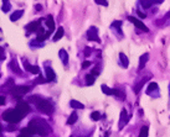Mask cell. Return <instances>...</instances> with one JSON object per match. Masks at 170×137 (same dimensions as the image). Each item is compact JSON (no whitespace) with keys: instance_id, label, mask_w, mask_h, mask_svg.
Segmentation results:
<instances>
[{"instance_id":"obj_1","label":"cell","mask_w":170,"mask_h":137,"mask_svg":"<svg viewBox=\"0 0 170 137\" xmlns=\"http://www.w3.org/2000/svg\"><path fill=\"white\" fill-rule=\"evenodd\" d=\"M29 127L34 131V134L39 135H47L50 132V127L45 121L40 120V119H34L29 122Z\"/></svg>"},{"instance_id":"obj_2","label":"cell","mask_w":170,"mask_h":137,"mask_svg":"<svg viewBox=\"0 0 170 137\" xmlns=\"http://www.w3.org/2000/svg\"><path fill=\"white\" fill-rule=\"evenodd\" d=\"M33 100L35 101L36 106H37V109H39L41 112L46 114V115H50V114L53 112V105L50 103L49 100H46V99H39V98H34Z\"/></svg>"},{"instance_id":"obj_3","label":"cell","mask_w":170,"mask_h":137,"mask_svg":"<svg viewBox=\"0 0 170 137\" xmlns=\"http://www.w3.org/2000/svg\"><path fill=\"white\" fill-rule=\"evenodd\" d=\"M3 117H4V120L8 121V122H11V124H17V122H19L21 119L24 117V115L20 114L15 109V110H8V111H5V112H4V115H3Z\"/></svg>"},{"instance_id":"obj_4","label":"cell","mask_w":170,"mask_h":137,"mask_svg":"<svg viewBox=\"0 0 170 137\" xmlns=\"http://www.w3.org/2000/svg\"><path fill=\"white\" fill-rule=\"evenodd\" d=\"M29 90H30L29 86H25V85L22 86V85H20V86H15V88H12V89H11V94L15 95L16 98H20L21 95L26 94Z\"/></svg>"},{"instance_id":"obj_5","label":"cell","mask_w":170,"mask_h":137,"mask_svg":"<svg viewBox=\"0 0 170 137\" xmlns=\"http://www.w3.org/2000/svg\"><path fill=\"white\" fill-rule=\"evenodd\" d=\"M87 36H88V40L90 41H94V42H101L99 40V36H98V30L97 27H91L87 32Z\"/></svg>"},{"instance_id":"obj_6","label":"cell","mask_w":170,"mask_h":137,"mask_svg":"<svg viewBox=\"0 0 170 137\" xmlns=\"http://www.w3.org/2000/svg\"><path fill=\"white\" fill-rule=\"evenodd\" d=\"M16 110L25 116L26 114L30 111V106L25 101H19V103H17V105H16Z\"/></svg>"},{"instance_id":"obj_7","label":"cell","mask_w":170,"mask_h":137,"mask_svg":"<svg viewBox=\"0 0 170 137\" xmlns=\"http://www.w3.org/2000/svg\"><path fill=\"white\" fill-rule=\"evenodd\" d=\"M128 20H129L130 22H133V24H134L137 27H138V29H140L142 31H144V32H148V27H146L144 24H143V22H142L140 20H138V19H135V17H133V16H129V17H128Z\"/></svg>"},{"instance_id":"obj_8","label":"cell","mask_w":170,"mask_h":137,"mask_svg":"<svg viewBox=\"0 0 170 137\" xmlns=\"http://www.w3.org/2000/svg\"><path fill=\"white\" fill-rule=\"evenodd\" d=\"M40 25H41V21H40V20L34 21V22H31V24H29V25L26 26L27 34H30V32H35V31L40 30Z\"/></svg>"},{"instance_id":"obj_9","label":"cell","mask_w":170,"mask_h":137,"mask_svg":"<svg viewBox=\"0 0 170 137\" xmlns=\"http://www.w3.org/2000/svg\"><path fill=\"white\" fill-rule=\"evenodd\" d=\"M102 91L104 94H107V95H118V97H122V94L119 93L118 90H116V89H111V88H108L107 85H102Z\"/></svg>"},{"instance_id":"obj_10","label":"cell","mask_w":170,"mask_h":137,"mask_svg":"<svg viewBox=\"0 0 170 137\" xmlns=\"http://www.w3.org/2000/svg\"><path fill=\"white\" fill-rule=\"evenodd\" d=\"M45 72H46V82H52V80L56 79V75H55L52 68L46 67L45 68Z\"/></svg>"},{"instance_id":"obj_11","label":"cell","mask_w":170,"mask_h":137,"mask_svg":"<svg viewBox=\"0 0 170 137\" xmlns=\"http://www.w3.org/2000/svg\"><path fill=\"white\" fill-rule=\"evenodd\" d=\"M128 120H129V119H128L127 111H126V110H122V112H121V121H119V127L122 129L123 126H126V124L128 122Z\"/></svg>"},{"instance_id":"obj_12","label":"cell","mask_w":170,"mask_h":137,"mask_svg":"<svg viewBox=\"0 0 170 137\" xmlns=\"http://www.w3.org/2000/svg\"><path fill=\"white\" fill-rule=\"evenodd\" d=\"M25 69H26L27 72H30V73H34V74H40L39 67H36V66H30L27 62H25Z\"/></svg>"},{"instance_id":"obj_13","label":"cell","mask_w":170,"mask_h":137,"mask_svg":"<svg viewBox=\"0 0 170 137\" xmlns=\"http://www.w3.org/2000/svg\"><path fill=\"white\" fill-rule=\"evenodd\" d=\"M22 14H24V10H16V11H14V12L11 14V16H10V20H11V21L19 20L20 17L22 16Z\"/></svg>"},{"instance_id":"obj_14","label":"cell","mask_w":170,"mask_h":137,"mask_svg":"<svg viewBox=\"0 0 170 137\" xmlns=\"http://www.w3.org/2000/svg\"><path fill=\"white\" fill-rule=\"evenodd\" d=\"M63 35H65V30H63V27H58L57 31H56V34H55V36H53V41L56 42V41H58Z\"/></svg>"},{"instance_id":"obj_15","label":"cell","mask_w":170,"mask_h":137,"mask_svg":"<svg viewBox=\"0 0 170 137\" xmlns=\"http://www.w3.org/2000/svg\"><path fill=\"white\" fill-rule=\"evenodd\" d=\"M46 25H47L49 30L51 31V32L55 30V22H53V19H52V16H51V15H49V16H47V19H46Z\"/></svg>"},{"instance_id":"obj_16","label":"cell","mask_w":170,"mask_h":137,"mask_svg":"<svg viewBox=\"0 0 170 137\" xmlns=\"http://www.w3.org/2000/svg\"><path fill=\"white\" fill-rule=\"evenodd\" d=\"M148 58H149V54H148V53H144L143 56L140 57V62H139V69H143V68H144L145 63L148 62Z\"/></svg>"},{"instance_id":"obj_17","label":"cell","mask_w":170,"mask_h":137,"mask_svg":"<svg viewBox=\"0 0 170 137\" xmlns=\"http://www.w3.org/2000/svg\"><path fill=\"white\" fill-rule=\"evenodd\" d=\"M60 57H61V61L63 62V64H67L68 63V54H67V52L65 51V49H61V51H60Z\"/></svg>"},{"instance_id":"obj_18","label":"cell","mask_w":170,"mask_h":137,"mask_svg":"<svg viewBox=\"0 0 170 137\" xmlns=\"http://www.w3.org/2000/svg\"><path fill=\"white\" fill-rule=\"evenodd\" d=\"M119 58H121V63H122V66L124 67V68H127L128 64H129V61H128L127 56H126L124 53H119Z\"/></svg>"},{"instance_id":"obj_19","label":"cell","mask_w":170,"mask_h":137,"mask_svg":"<svg viewBox=\"0 0 170 137\" xmlns=\"http://www.w3.org/2000/svg\"><path fill=\"white\" fill-rule=\"evenodd\" d=\"M70 105L73 109H85V105L82 103H80V101H77V100H71Z\"/></svg>"},{"instance_id":"obj_20","label":"cell","mask_w":170,"mask_h":137,"mask_svg":"<svg viewBox=\"0 0 170 137\" xmlns=\"http://www.w3.org/2000/svg\"><path fill=\"white\" fill-rule=\"evenodd\" d=\"M20 135H21V136H33V135H34V131L31 130L29 126H27L26 129H22V130H21Z\"/></svg>"},{"instance_id":"obj_21","label":"cell","mask_w":170,"mask_h":137,"mask_svg":"<svg viewBox=\"0 0 170 137\" xmlns=\"http://www.w3.org/2000/svg\"><path fill=\"white\" fill-rule=\"evenodd\" d=\"M76 121H77V114H76V112H72L71 116L68 117V120H67V124H68V125H73Z\"/></svg>"},{"instance_id":"obj_22","label":"cell","mask_w":170,"mask_h":137,"mask_svg":"<svg viewBox=\"0 0 170 137\" xmlns=\"http://www.w3.org/2000/svg\"><path fill=\"white\" fill-rule=\"evenodd\" d=\"M86 84L87 85H92V84H93L94 83V75L93 74H88V75H87L86 77Z\"/></svg>"},{"instance_id":"obj_23","label":"cell","mask_w":170,"mask_h":137,"mask_svg":"<svg viewBox=\"0 0 170 137\" xmlns=\"http://www.w3.org/2000/svg\"><path fill=\"white\" fill-rule=\"evenodd\" d=\"M11 68H12V71L15 72L16 74H21V71H20V68L17 67L16 61H12V62H11Z\"/></svg>"},{"instance_id":"obj_24","label":"cell","mask_w":170,"mask_h":137,"mask_svg":"<svg viewBox=\"0 0 170 137\" xmlns=\"http://www.w3.org/2000/svg\"><path fill=\"white\" fill-rule=\"evenodd\" d=\"M91 119H92L93 121H98L99 119H101V114H99L98 111H93V112L91 114Z\"/></svg>"},{"instance_id":"obj_25","label":"cell","mask_w":170,"mask_h":137,"mask_svg":"<svg viewBox=\"0 0 170 137\" xmlns=\"http://www.w3.org/2000/svg\"><path fill=\"white\" fill-rule=\"evenodd\" d=\"M3 11L4 12H8L9 10H10V4H9V1L8 0H3Z\"/></svg>"},{"instance_id":"obj_26","label":"cell","mask_w":170,"mask_h":137,"mask_svg":"<svg viewBox=\"0 0 170 137\" xmlns=\"http://www.w3.org/2000/svg\"><path fill=\"white\" fill-rule=\"evenodd\" d=\"M140 137H144V136H148V127L144 126V127H142V130H140V134H139Z\"/></svg>"},{"instance_id":"obj_27","label":"cell","mask_w":170,"mask_h":137,"mask_svg":"<svg viewBox=\"0 0 170 137\" xmlns=\"http://www.w3.org/2000/svg\"><path fill=\"white\" fill-rule=\"evenodd\" d=\"M148 89H149V90H148V94L150 93L151 90H157V89H158V85H157V83H150Z\"/></svg>"},{"instance_id":"obj_28","label":"cell","mask_w":170,"mask_h":137,"mask_svg":"<svg viewBox=\"0 0 170 137\" xmlns=\"http://www.w3.org/2000/svg\"><path fill=\"white\" fill-rule=\"evenodd\" d=\"M145 80H146V79H143V80H142L139 84H138V85L135 86V89H134V91H135V93H139V90H140V88H142V86H143V84L145 83Z\"/></svg>"},{"instance_id":"obj_29","label":"cell","mask_w":170,"mask_h":137,"mask_svg":"<svg viewBox=\"0 0 170 137\" xmlns=\"http://www.w3.org/2000/svg\"><path fill=\"white\" fill-rule=\"evenodd\" d=\"M96 4H98V5H103V6H107L108 5V3H107V0H94Z\"/></svg>"},{"instance_id":"obj_30","label":"cell","mask_w":170,"mask_h":137,"mask_svg":"<svg viewBox=\"0 0 170 137\" xmlns=\"http://www.w3.org/2000/svg\"><path fill=\"white\" fill-rule=\"evenodd\" d=\"M91 66V62H88V61H85L83 63H82V69H86L87 67H90Z\"/></svg>"},{"instance_id":"obj_31","label":"cell","mask_w":170,"mask_h":137,"mask_svg":"<svg viewBox=\"0 0 170 137\" xmlns=\"http://www.w3.org/2000/svg\"><path fill=\"white\" fill-rule=\"evenodd\" d=\"M4 104H5V98H4L3 95H0V106L4 105Z\"/></svg>"},{"instance_id":"obj_32","label":"cell","mask_w":170,"mask_h":137,"mask_svg":"<svg viewBox=\"0 0 170 137\" xmlns=\"http://www.w3.org/2000/svg\"><path fill=\"white\" fill-rule=\"evenodd\" d=\"M90 49H91V48H86V51H85V54H86V56H90V53H91Z\"/></svg>"},{"instance_id":"obj_33","label":"cell","mask_w":170,"mask_h":137,"mask_svg":"<svg viewBox=\"0 0 170 137\" xmlns=\"http://www.w3.org/2000/svg\"><path fill=\"white\" fill-rule=\"evenodd\" d=\"M35 9H36V11H40L41 9H42V6H41V5H36V6H35Z\"/></svg>"},{"instance_id":"obj_34","label":"cell","mask_w":170,"mask_h":137,"mask_svg":"<svg viewBox=\"0 0 170 137\" xmlns=\"http://www.w3.org/2000/svg\"><path fill=\"white\" fill-rule=\"evenodd\" d=\"M138 15H139L140 17H143V19H144V17H145V14H143V12H140V11H138Z\"/></svg>"},{"instance_id":"obj_35","label":"cell","mask_w":170,"mask_h":137,"mask_svg":"<svg viewBox=\"0 0 170 137\" xmlns=\"http://www.w3.org/2000/svg\"><path fill=\"white\" fill-rule=\"evenodd\" d=\"M3 131V127H1V125H0V132H1Z\"/></svg>"}]
</instances>
